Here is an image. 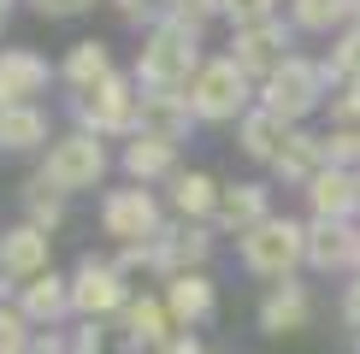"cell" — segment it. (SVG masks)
<instances>
[{
    "label": "cell",
    "instance_id": "obj_43",
    "mask_svg": "<svg viewBox=\"0 0 360 354\" xmlns=\"http://www.w3.org/2000/svg\"><path fill=\"white\" fill-rule=\"evenodd\" d=\"M354 24H360V0H354Z\"/></svg>",
    "mask_w": 360,
    "mask_h": 354
},
{
    "label": "cell",
    "instance_id": "obj_9",
    "mask_svg": "<svg viewBox=\"0 0 360 354\" xmlns=\"http://www.w3.org/2000/svg\"><path fill=\"white\" fill-rule=\"evenodd\" d=\"M295 53V24L290 18H266V24H248V29H231V48L224 59H236V71L260 88L283 59Z\"/></svg>",
    "mask_w": 360,
    "mask_h": 354
},
{
    "label": "cell",
    "instance_id": "obj_22",
    "mask_svg": "<svg viewBox=\"0 0 360 354\" xmlns=\"http://www.w3.org/2000/svg\"><path fill=\"white\" fill-rule=\"evenodd\" d=\"M313 324V289L302 277H290V284H272L260 301V331L266 336H295Z\"/></svg>",
    "mask_w": 360,
    "mask_h": 354
},
{
    "label": "cell",
    "instance_id": "obj_41",
    "mask_svg": "<svg viewBox=\"0 0 360 354\" xmlns=\"http://www.w3.org/2000/svg\"><path fill=\"white\" fill-rule=\"evenodd\" d=\"M12 12H18V0H0V36H6V24H12Z\"/></svg>",
    "mask_w": 360,
    "mask_h": 354
},
{
    "label": "cell",
    "instance_id": "obj_32",
    "mask_svg": "<svg viewBox=\"0 0 360 354\" xmlns=\"http://www.w3.org/2000/svg\"><path fill=\"white\" fill-rule=\"evenodd\" d=\"M266 18H283V0H224V24L231 29H248Z\"/></svg>",
    "mask_w": 360,
    "mask_h": 354
},
{
    "label": "cell",
    "instance_id": "obj_35",
    "mask_svg": "<svg viewBox=\"0 0 360 354\" xmlns=\"http://www.w3.org/2000/svg\"><path fill=\"white\" fill-rule=\"evenodd\" d=\"M112 266L136 284V277H160V260H154V242H130V248H118Z\"/></svg>",
    "mask_w": 360,
    "mask_h": 354
},
{
    "label": "cell",
    "instance_id": "obj_36",
    "mask_svg": "<svg viewBox=\"0 0 360 354\" xmlns=\"http://www.w3.org/2000/svg\"><path fill=\"white\" fill-rule=\"evenodd\" d=\"M107 343H112V324L71 319V354H107Z\"/></svg>",
    "mask_w": 360,
    "mask_h": 354
},
{
    "label": "cell",
    "instance_id": "obj_14",
    "mask_svg": "<svg viewBox=\"0 0 360 354\" xmlns=\"http://www.w3.org/2000/svg\"><path fill=\"white\" fill-rule=\"evenodd\" d=\"M195 130V112H189V95L184 88H142L136 100V136H160V142H177Z\"/></svg>",
    "mask_w": 360,
    "mask_h": 354
},
{
    "label": "cell",
    "instance_id": "obj_6",
    "mask_svg": "<svg viewBox=\"0 0 360 354\" xmlns=\"http://www.w3.org/2000/svg\"><path fill=\"white\" fill-rule=\"evenodd\" d=\"M189 112H195V124H236L254 100H260V88H254L243 71H236V59H224V53H213V59H201V71L189 77Z\"/></svg>",
    "mask_w": 360,
    "mask_h": 354
},
{
    "label": "cell",
    "instance_id": "obj_1",
    "mask_svg": "<svg viewBox=\"0 0 360 354\" xmlns=\"http://www.w3.org/2000/svg\"><path fill=\"white\" fill-rule=\"evenodd\" d=\"M201 41H207V29L189 18H166L160 29H148L142 48H136V65H130L136 88H189V77L207 59Z\"/></svg>",
    "mask_w": 360,
    "mask_h": 354
},
{
    "label": "cell",
    "instance_id": "obj_31",
    "mask_svg": "<svg viewBox=\"0 0 360 354\" xmlns=\"http://www.w3.org/2000/svg\"><path fill=\"white\" fill-rule=\"evenodd\" d=\"M30 343H36V324L6 301L0 307V354H30Z\"/></svg>",
    "mask_w": 360,
    "mask_h": 354
},
{
    "label": "cell",
    "instance_id": "obj_17",
    "mask_svg": "<svg viewBox=\"0 0 360 354\" xmlns=\"http://www.w3.org/2000/svg\"><path fill=\"white\" fill-rule=\"evenodd\" d=\"M18 313L36 324V331H59V324H71V272H41L18 284Z\"/></svg>",
    "mask_w": 360,
    "mask_h": 354
},
{
    "label": "cell",
    "instance_id": "obj_34",
    "mask_svg": "<svg viewBox=\"0 0 360 354\" xmlns=\"http://www.w3.org/2000/svg\"><path fill=\"white\" fill-rule=\"evenodd\" d=\"M325 107H331V130H360V83H337Z\"/></svg>",
    "mask_w": 360,
    "mask_h": 354
},
{
    "label": "cell",
    "instance_id": "obj_44",
    "mask_svg": "<svg viewBox=\"0 0 360 354\" xmlns=\"http://www.w3.org/2000/svg\"><path fill=\"white\" fill-rule=\"evenodd\" d=\"M354 354H360V336H354Z\"/></svg>",
    "mask_w": 360,
    "mask_h": 354
},
{
    "label": "cell",
    "instance_id": "obj_20",
    "mask_svg": "<svg viewBox=\"0 0 360 354\" xmlns=\"http://www.w3.org/2000/svg\"><path fill=\"white\" fill-rule=\"evenodd\" d=\"M307 195V218H337V225H360V177L325 166L313 183L302 189Z\"/></svg>",
    "mask_w": 360,
    "mask_h": 354
},
{
    "label": "cell",
    "instance_id": "obj_21",
    "mask_svg": "<svg viewBox=\"0 0 360 354\" xmlns=\"http://www.w3.org/2000/svg\"><path fill=\"white\" fill-rule=\"evenodd\" d=\"M325 166H331V159H325V136H319V130H307V124H295L290 142L278 148V159H272L266 171H272L283 189H307Z\"/></svg>",
    "mask_w": 360,
    "mask_h": 354
},
{
    "label": "cell",
    "instance_id": "obj_33",
    "mask_svg": "<svg viewBox=\"0 0 360 354\" xmlns=\"http://www.w3.org/2000/svg\"><path fill=\"white\" fill-rule=\"evenodd\" d=\"M325 159H331L337 171L360 177V130H325Z\"/></svg>",
    "mask_w": 360,
    "mask_h": 354
},
{
    "label": "cell",
    "instance_id": "obj_12",
    "mask_svg": "<svg viewBox=\"0 0 360 354\" xmlns=\"http://www.w3.org/2000/svg\"><path fill=\"white\" fill-rule=\"evenodd\" d=\"M53 83L59 65H48L36 48H0V107H41Z\"/></svg>",
    "mask_w": 360,
    "mask_h": 354
},
{
    "label": "cell",
    "instance_id": "obj_29",
    "mask_svg": "<svg viewBox=\"0 0 360 354\" xmlns=\"http://www.w3.org/2000/svg\"><path fill=\"white\" fill-rule=\"evenodd\" d=\"M325 71H331V83H360V24H349L342 36H331Z\"/></svg>",
    "mask_w": 360,
    "mask_h": 354
},
{
    "label": "cell",
    "instance_id": "obj_30",
    "mask_svg": "<svg viewBox=\"0 0 360 354\" xmlns=\"http://www.w3.org/2000/svg\"><path fill=\"white\" fill-rule=\"evenodd\" d=\"M112 12L130 29H142V36H148V29H160V24L172 18V0H112Z\"/></svg>",
    "mask_w": 360,
    "mask_h": 354
},
{
    "label": "cell",
    "instance_id": "obj_42",
    "mask_svg": "<svg viewBox=\"0 0 360 354\" xmlns=\"http://www.w3.org/2000/svg\"><path fill=\"white\" fill-rule=\"evenodd\" d=\"M354 272H360V230H354Z\"/></svg>",
    "mask_w": 360,
    "mask_h": 354
},
{
    "label": "cell",
    "instance_id": "obj_26",
    "mask_svg": "<svg viewBox=\"0 0 360 354\" xmlns=\"http://www.w3.org/2000/svg\"><path fill=\"white\" fill-rule=\"evenodd\" d=\"M112 71H118V65H112V48H107L101 36L71 41V48H65V59H59V83H65L71 95H89V88H95V83H107Z\"/></svg>",
    "mask_w": 360,
    "mask_h": 354
},
{
    "label": "cell",
    "instance_id": "obj_25",
    "mask_svg": "<svg viewBox=\"0 0 360 354\" xmlns=\"http://www.w3.org/2000/svg\"><path fill=\"white\" fill-rule=\"evenodd\" d=\"M53 136L48 107H0V154H48Z\"/></svg>",
    "mask_w": 360,
    "mask_h": 354
},
{
    "label": "cell",
    "instance_id": "obj_23",
    "mask_svg": "<svg viewBox=\"0 0 360 354\" xmlns=\"http://www.w3.org/2000/svg\"><path fill=\"white\" fill-rule=\"evenodd\" d=\"M290 130H295V124H283L278 112H266L260 100H254V107L236 118V154H243V159H254V166H272V159H278V148L290 142Z\"/></svg>",
    "mask_w": 360,
    "mask_h": 354
},
{
    "label": "cell",
    "instance_id": "obj_37",
    "mask_svg": "<svg viewBox=\"0 0 360 354\" xmlns=\"http://www.w3.org/2000/svg\"><path fill=\"white\" fill-rule=\"evenodd\" d=\"M36 18H83V12H95L101 0H24Z\"/></svg>",
    "mask_w": 360,
    "mask_h": 354
},
{
    "label": "cell",
    "instance_id": "obj_28",
    "mask_svg": "<svg viewBox=\"0 0 360 354\" xmlns=\"http://www.w3.org/2000/svg\"><path fill=\"white\" fill-rule=\"evenodd\" d=\"M18 206H24V225H36V230H48V236H53V230H65V206H71V201H65V195H53V189L41 183L36 171H30L24 183H18Z\"/></svg>",
    "mask_w": 360,
    "mask_h": 354
},
{
    "label": "cell",
    "instance_id": "obj_11",
    "mask_svg": "<svg viewBox=\"0 0 360 354\" xmlns=\"http://www.w3.org/2000/svg\"><path fill=\"white\" fill-rule=\"evenodd\" d=\"M219 254V230L213 225H184V218H166V230L154 236V260H160V284L184 272H207V260Z\"/></svg>",
    "mask_w": 360,
    "mask_h": 354
},
{
    "label": "cell",
    "instance_id": "obj_2",
    "mask_svg": "<svg viewBox=\"0 0 360 354\" xmlns=\"http://www.w3.org/2000/svg\"><path fill=\"white\" fill-rule=\"evenodd\" d=\"M112 171V148L101 136H89V130H59L48 142V154L36 159V177L53 189V195H95L101 183H107Z\"/></svg>",
    "mask_w": 360,
    "mask_h": 354
},
{
    "label": "cell",
    "instance_id": "obj_38",
    "mask_svg": "<svg viewBox=\"0 0 360 354\" xmlns=\"http://www.w3.org/2000/svg\"><path fill=\"white\" fill-rule=\"evenodd\" d=\"M172 18H189V24H213V18H224V0H172Z\"/></svg>",
    "mask_w": 360,
    "mask_h": 354
},
{
    "label": "cell",
    "instance_id": "obj_18",
    "mask_svg": "<svg viewBox=\"0 0 360 354\" xmlns=\"http://www.w3.org/2000/svg\"><path fill=\"white\" fill-rule=\"evenodd\" d=\"M219 195H224V183H219L213 171L184 166V171L166 183V213H172V218H184V225H213Z\"/></svg>",
    "mask_w": 360,
    "mask_h": 354
},
{
    "label": "cell",
    "instance_id": "obj_3",
    "mask_svg": "<svg viewBox=\"0 0 360 354\" xmlns=\"http://www.w3.org/2000/svg\"><path fill=\"white\" fill-rule=\"evenodd\" d=\"M236 260H243L248 277H266V284H290L307 266V218L272 213L266 225H254L248 236H236Z\"/></svg>",
    "mask_w": 360,
    "mask_h": 354
},
{
    "label": "cell",
    "instance_id": "obj_27",
    "mask_svg": "<svg viewBox=\"0 0 360 354\" xmlns=\"http://www.w3.org/2000/svg\"><path fill=\"white\" fill-rule=\"evenodd\" d=\"M295 36H342L354 24V0H283Z\"/></svg>",
    "mask_w": 360,
    "mask_h": 354
},
{
    "label": "cell",
    "instance_id": "obj_24",
    "mask_svg": "<svg viewBox=\"0 0 360 354\" xmlns=\"http://www.w3.org/2000/svg\"><path fill=\"white\" fill-rule=\"evenodd\" d=\"M354 230L337 218H307V266L313 272H349L354 277Z\"/></svg>",
    "mask_w": 360,
    "mask_h": 354
},
{
    "label": "cell",
    "instance_id": "obj_19",
    "mask_svg": "<svg viewBox=\"0 0 360 354\" xmlns=\"http://www.w3.org/2000/svg\"><path fill=\"white\" fill-rule=\"evenodd\" d=\"M160 295H166V313H172L177 331H201V324L219 313V284H213L207 272L172 277V284H160Z\"/></svg>",
    "mask_w": 360,
    "mask_h": 354
},
{
    "label": "cell",
    "instance_id": "obj_8",
    "mask_svg": "<svg viewBox=\"0 0 360 354\" xmlns=\"http://www.w3.org/2000/svg\"><path fill=\"white\" fill-rule=\"evenodd\" d=\"M95 218H101V236H107L112 248H130V242H154L172 213H166V201H160L154 189L124 183V189H107V195H101Z\"/></svg>",
    "mask_w": 360,
    "mask_h": 354
},
{
    "label": "cell",
    "instance_id": "obj_16",
    "mask_svg": "<svg viewBox=\"0 0 360 354\" xmlns=\"http://www.w3.org/2000/svg\"><path fill=\"white\" fill-rule=\"evenodd\" d=\"M118 171H124V183L160 189V183H172V177L184 171V154H177V142H160V136H130L124 148H118Z\"/></svg>",
    "mask_w": 360,
    "mask_h": 354
},
{
    "label": "cell",
    "instance_id": "obj_13",
    "mask_svg": "<svg viewBox=\"0 0 360 354\" xmlns=\"http://www.w3.org/2000/svg\"><path fill=\"white\" fill-rule=\"evenodd\" d=\"M53 272V236L36 230V225H6L0 230V277H12V284H30V277Z\"/></svg>",
    "mask_w": 360,
    "mask_h": 354
},
{
    "label": "cell",
    "instance_id": "obj_5",
    "mask_svg": "<svg viewBox=\"0 0 360 354\" xmlns=\"http://www.w3.org/2000/svg\"><path fill=\"white\" fill-rule=\"evenodd\" d=\"M136 100H142L136 77L130 71H112L89 95H71V130H89L101 142H130L136 136Z\"/></svg>",
    "mask_w": 360,
    "mask_h": 354
},
{
    "label": "cell",
    "instance_id": "obj_7",
    "mask_svg": "<svg viewBox=\"0 0 360 354\" xmlns=\"http://www.w3.org/2000/svg\"><path fill=\"white\" fill-rule=\"evenodd\" d=\"M130 295H136V284H130L107 254H95V248L77 254V266H71V319L112 324V319L130 307Z\"/></svg>",
    "mask_w": 360,
    "mask_h": 354
},
{
    "label": "cell",
    "instance_id": "obj_4",
    "mask_svg": "<svg viewBox=\"0 0 360 354\" xmlns=\"http://www.w3.org/2000/svg\"><path fill=\"white\" fill-rule=\"evenodd\" d=\"M331 71H325V59H313V53H290L283 65L272 71V77L260 83V107L266 112H278L283 124H307L313 112L331 100Z\"/></svg>",
    "mask_w": 360,
    "mask_h": 354
},
{
    "label": "cell",
    "instance_id": "obj_10",
    "mask_svg": "<svg viewBox=\"0 0 360 354\" xmlns=\"http://www.w3.org/2000/svg\"><path fill=\"white\" fill-rule=\"evenodd\" d=\"M112 336H118V348H124V354H160L177 336V324L166 313V295H160V289H136V295H130V307L112 319Z\"/></svg>",
    "mask_w": 360,
    "mask_h": 354
},
{
    "label": "cell",
    "instance_id": "obj_40",
    "mask_svg": "<svg viewBox=\"0 0 360 354\" xmlns=\"http://www.w3.org/2000/svg\"><path fill=\"white\" fill-rule=\"evenodd\" d=\"M342 324H349V331L360 336V272L349 277V284H342Z\"/></svg>",
    "mask_w": 360,
    "mask_h": 354
},
{
    "label": "cell",
    "instance_id": "obj_39",
    "mask_svg": "<svg viewBox=\"0 0 360 354\" xmlns=\"http://www.w3.org/2000/svg\"><path fill=\"white\" fill-rule=\"evenodd\" d=\"M30 354H71V324H59V331H36Z\"/></svg>",
    "mask_w": 360,
    "mask_h": 354
},
{
    "label": "cell",
    "instance_id": "obj_15",
    "mask_svg": "<svg viewBox=\"0 0 360 354\" xmlns=\"http://www.w3.org/2000/svg\"><path fill=\"white\" fill-rule=\"evenodd\" d=\"M266 218H272V183H260V177L224 183L219 213H213V230L219 236H248L254 225H266Z\"/></svg>",
    "mask_w": 360,
    "mask_h": 354
}]
</instances>
